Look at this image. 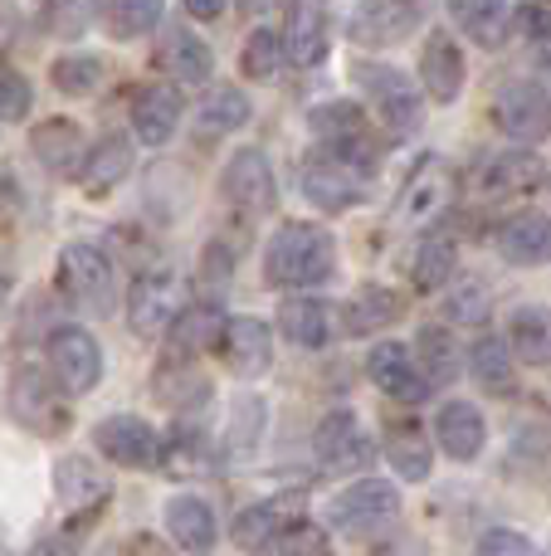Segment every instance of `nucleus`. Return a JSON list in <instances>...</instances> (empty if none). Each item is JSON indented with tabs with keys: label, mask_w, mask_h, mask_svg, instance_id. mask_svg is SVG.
Here are the masks:
<instances>
[{
	"label": "nucleus",
	"mask_w": 551,
	"mask_h": 556,
	"mask_svg": "<svg viewBox=\"0 0 551 556\" xmlns=\"http://www.w3.org/2000/svg\"><path fill=\"white\" fill-rule=\"evenodd\" d=\"M337 269V244L322 225L289 220L273 230L269 250H264V278L273 288H318Z\"/></svg>",
	"instance_id": "nucleus-1"
},
{
	"label": "nucleus",
	"mask_w": 551,
	"mask_h": 556,
	"mask_svg": "<svg viewBox=\"0 0 551 556\" xmlns=\"http://www.w3.org/2000/svg\"><path fill=\"white\" fill-rule=\"evenodd\" d=\"M357 88L371 98V108H376L381 127H386L390 137H420V127H425V103H420V88L410 84L400 68L390 64H357Z\"/></svg>",
	"instance_id": "nucleus-2"
},
{
	"label": "nucleus",
	"mask_w": 551,
	"mask_h": 556,
	"mask_svg": "<svg viewBox=\"0 0 551 556\" xmlns=\"http://www.w3.org/2000/svg\"><path fill=\"white\" fill-rule=\"evenodd\" d=\"M308 127H312V137H322L328 152H337L342 162L361 166V172H371V166L381 162V137H376V127H371V117H367V108L361 103L337 98V103L312 108Z\"/></svg>",
	"instance_id": "nucleus-3"
},
{
	"label": "nucleus",
	"mask_w": 551,
	"mask_h": 556,
	"mask_svg": "<svg viewBox=\"0 0 551 556\" xmlns=\"http://www.w3.org/2000/svg\"><path fill=\"white\" fill-rule=\"evenodd\" d=\"M54 283L68 293V303L88 307L93 317H107L117 307V278H113V264H107L103 250L93 244H68L59 254V274Z\"/></svg>",
	"instance_id": "nucleus-4"
},
{
	"label": "nucleus",
	"mask_w": 551,
	"mask_h": 556,
	"mask_svg": "<svg viewBox=\"0 0 551 556\" xmlns=\"http://www.w3.org/2000/svg\"><path fill=\"white\" fill-rule=\"evenodd\" d=\"M420 20H425V0H357L347 35L361 49H396L415 35Z\"/></svg>",
	"instance_id": "nucleus-5"
},
{
	"label": "nucleus",
	"mask_w": 551,
	"mask_h": 556,
	"mask_svg": "<svg viewBox=\"0 0 551 556\" xmlns=\"http://www.w3.org/2000/svg\"><path fill=\"white\" fill-rule=\"evenodd\" d=\"M49 371L64 395H88L103 381V346L84 327H54L49 332Z\"/></svg>",
	"instance_id": "nucleus-6"
},
{
	"label": "nucleus",
	"mask_w": 551,
	"mask_h": 556,
	"mask_svg": "<svg viewBox=\"0 0 551 556\" xmlns=\"http://www.w3.org/2000/svg\"><path fill=\"white\" fill-rule=\"evenodd\" d=\"M396 513H400V493L386 479H361L328 503V522L337 532H347V538L386 528V522H396Z\"/></svg>",
	"instance_id": "nucleus-7"
},
{
	"label": "nucleus",
	"mask_w": 551,
	"mask_h": 556,
	"mask_svg": "<svg viewBox=\"0 0 551 556\" xmlns=\"http://www.w3.org/2000/svg\"><path fill=\"white\" fill-rule=\"evenodd\" d=\"M454 205V172H449L445 156H425V162L410 172V181L396 195V220L400 225H435L439 215H449Z\"/></svg>",
	"instance_id": "nucleus-8"
},
{
	"label": "nucleus",
	"mask_w": 551,
	"mask_h": 556,
	"mask_svg": "<svg viewBox=\"0 0 551 556\" xmlns=\"http://www.w3.org/2000/svg\"><path fill=\"white\" fill-rule=\"evenodd\" d=\"M303 195H308L318 211L337 215V211H351V205H361V195H367V181H361V166L342 162L337 152H328L322 147L318 156H308L303 162V176H298Z\"/></svg>",
	"instance_id": "nucleus-9"
},
{
	"label": "nucleus",
	"mask_w": 551,
	"mask_h": 556,
	"mask_svg": "<svg viewBox=\"0 0 551 556\" xmlns=\"http://www.w3.org/2000/svg\"><path fill=\"white\" fill-rule=\"evenodd\" d=\"M93 450L107 464H123V469H156L166 444L142 415H107L93 425Z\"/></svg>",
	"instance_id": "nucleus-10"
},
{
	"label": "nucleus",
	"mask_w": 551,
	"mask_h": 556,
	"mask_svg": "<svg viewBox=\"0 0 551 556\" xmlns=\"http://www.w3.org/2000/svg\"><path fill=\"white\" fill-rule=\"evenodd\" d=\"M312 454L328 473H361L371 459H376V444L361 430L357 410H328L312 434Z\"/></svg>",
	"instance_id": "nucleus-11"
},
{
	"label": "nucleus",
	"mask_w": 551,
	"mask_h": 556,
	"mask_svg": "<svg viewBox=\"0 0 551 556\" xmlns=\"http://www.w3.org/2000/svg\"><path fill=\"white\" fill-rule=\"evenodd\" d=\"M220 191H225V201L244 215H269L273 205H279V181H273V166L259 147H240V152L225 162Z\"/></svg>",
	"instance_id": "nucleus-12"
},
{
	"label": "nucleus",
	"mask_w": 551,
	"mask_h": 556,
	"mask_svg": "<svg viewBox=\"0 0 551 556\" xmlns=\"http://www.w3.org/2000/svg\"><path fill=\"white\" fill-rule=\"evenodd\" d=\"M494 123L523 147L547 142L551 137V98L542 93V84L513 78V84H503L494 98Z\"/></svg>",
	"instance_id": "nucleus-13"
},
{
	"label": "nucleus",
	"mask_w": 551,
	"mask_h": 556,
	"mask_svg": "<svg viewBox=\"0 0 551 556\" xmlns=\"http://www.w3.org/2000/svg\"><path fill=\"white\" fill-rule=\"evenodd\" d=\"M367 376L390 395V401H400V405H420L430 391H435V386H430V376L420 371L415 352H410V346H400V342H381V346H371V356H367Z\"/></svg>",
	"instance_id": "nucleus-14"
},
{
	"label": "nucleus",
	"mask_w": 551,
	"mask_h": 556,
	"mask_svg": "<svg viewBox=\"0 0 551 556\" xmlns=\"http://www.w3.org/2000/svg\"><path fill=\"white\" fill-rule=\"evenodd\" d=\"M176 274L171 269H146L142 278H132V293H127V323L137 337H156L171 327L176 317Z\"/></svg>",
	"instance_id": "nucleus-15"
},
{
	"label": "nucleus",
	"mask_w": 551,
	"mask_h": 556,
	"mask_svg": "<svg viewBox=\"0 0 551 556\" xmlns=\"http://www.w3.org/2000/svg\"><path fill=\"white\" fill-rule=\"evenodd\" d=\"M220 356L234 376L254 381V376L269 371L273 362V332L269 323L259 317H225V332H220Z\"/></svg>",
	"instance_id": "nucleus-16"
},
{
	"label": "nucleus",
	"mask_w": 551,
	"mask_h": 556,
	"mask_svg": "<svg viewBox=\"0 0 551 556\" xmlns=\"http://www.w3.org/2000/svg\"><path fill=\"white\" fill-rule=\"evenodd\" d=\"M494 244L513 269H542V264H551V215H537V211L508 215L498 225Z\"/></svg>",
	"instance_id": "nucleus-17"
},
{
	"label": "nucleus",
	"mask_w": 551,
	"mask_h": 556,
	"mask_svg": "<svg viewBox=\"0 0 551 556\" xmlns=\"http://www.w3.org/2000/svg\"><path fill=\"white\" fill-rule=\"evenodd\" d=\"M464 78L469 68H464V54H459V39L449 29H435L425 39V49H420V84H425V93L435 103H454L464 93Z\"/></svg>",
	"instance_id": "nucleus-18"
},
{
	"label": "nucleus",
	"mask_w": 551,
	"mask_h": 556,
	"mask_svg": "<svg viewBox=\"0 0 551 556\" xmlns=\"http://www.w3.org/2000/svg\"><path fill=\"white\" fill-rule=\"evenodd\" d=\"M332 45V5L328 0H293L289 10V59L298 68H312L328 59Z\"/></svg>",
	"instance_id": "nucleus-19"
},
{
	"label": "nucleus",
	"mask_w": 551,
	"mask_h": 556,
	"mask_svg": "<svg viewBox=\"0 0 551 556\" xmlns=\"http://www.w3.org/2000/svg\"><path fill=\"white\" fill-rule=\"evenodd\" d=\"M181 93H176L171 84H142L132 93V132L142 137L146 147H162L176 137V127H181Z\"/></svg>",
	"instance_id": "nucleus-20"
},
{
	"label": "nucleus",
	"mask_w": 551,
	"mask_h": 556,
	"mask_svg": "<svg viewBox=\"0 0 551 556\" xmlns=\"http://www.w3.org/2000/svg\"><path fill=\"white\" fill-rule=\"evenodd\" d=\"M10 410H15V420H25L29 430H39V434H64L68 430V410L54 405V386H49L39 371L15 376V386H10Z\"/></svg>",
	"instance_id": "nucleus-21"
},
{
	"label": "nucleus",
	"mask_w": 551,
	"mask_h": 556,
	"mask_svg": "<svg viewBox=\"0 0 551 556\" xmlns=\"http://www.w3.org/2000/svg\"><path fill=\"white\" fill-rule=\"evenodd\" d=\"M435 434H439V450L459 464H474L488 444V425H484V410L474 401H449L435 420Z\"/></svg>",
	"instance_id": "nucleus-22"
},
{
	"label": "nucleus",
	"mask_w": 551,
	"mask_h": 556,
	"mask_svg": "<svg viewBox=\"0 0 551 556\" xmlns=\"http://www.w3.org/2000/svg\"><path fill=\"white\" fill-rule=\"evenodd\" d=\"M406 317V298L396 288H381V283H367L351 293V303L342 307V327L347 337H371V332H386Z\"/></svg>",
	"instance_id": "nucleus-23"
},
{
	"label": "nucleus",
	"mask_w": 551,
	"mask_h": 556,
	"mask_svg": "<svg viewBox=\"0 0 551 556\" xmlns=\"http://www.w3.org/2000/svg\"><path fill=\"white\" fill-rule=\"evenodd\" d=\"M54 493L64 508L84 513V508H103L107 493H113V479H107L103 469H98L93 459H84V454H68V459L54 464Z\"/></svg>",
	"instance_id": "nucleus-24"
},
{
	"label": "nucleus",
	"mask_w": 551,
	"mask_h": 556,
	"mask_svg": "<svg viewBox=\"0 0 551 556\" xmlns=\"http://www.w3.org/2000/svg\"><path fill=\"white\" fill-rule=\"evenodd\" d=\"M162 518H166V532H171V542H176V547H185V552H210L215 538H220V522H215L210 503L195 498V493H181V498H171Z\"/></svg>",
	"instance_id": "nucleus-25"
},
{
	"label": "nucleus",
	"mask_w": 551,
	"mask_h": 556,
	"mask_svg": "<svg viewBox=\"0 0 551 556\" xmlns=\"http://www.w3.org/2000/svg\"><path fill=\"white\" fill-rule=\"evenodd\" d=\"M29 147H35L39 166H49V172H59V176H74L88 156L84 132H78V123H68V117H49V123H39L35 137H29Z\"/></svg>",
	"instance_id": "nucleus-26"
},
{
	"label": "nucleus",
	"mask_w": 551,
	"mask_h": 556,
	"mask_svg": "<svg viewBox=\"0 0 551 556\" xmlns=\"http://www.w3.org/2000/svg\"><path fill=\"white\" fill-rule=\"evenodd\" d=\"M381 450H386L390 469H396L406 483L430 479V469H435V450H430L425 430H420L415 420H396V425H386V434H381Z\"/></svg>",
	"instance_id": "nucleus-27"
},
{
	"label": "nucleus",
	"mask_w": 551,
	"mask_h": 556,
	"mask_svg": "<svg viewBox=\"0 0 551 556\" xmlns=\"http://www.w3.org/2000/svg\"><path fill=\"white\" fill-rule=\"evenodd\" d=\"M156 59H162V68L171 78H181V84H205L215 68V54L210 45H205L201 35H191L185 25H171L162 35V49H156Z\"/></svg>",
	"instance_id": "nucleus-28"
},
{
	"label": "nucleus",
	"mask_w": 551,
	"mask_h": 556,
	"mask_svg": "<svg viewBox=\"0 0 551 556\" xmlns=\"http://www.w3.org/2000/svg\"><path fill=\"white\" fill-rule=\"evenodd\" d=\"M220 332H225V313L215 303L181 307V313L171 317V352L201 356V352H210V346H220Z\"/></svg>",
	"instance_id": "nucleus-29"
},
{
	"label": "nucleus",
	"mask_w": 551,
	"mask_h": 556,
	"mask_svg": "<svg viewBox=\"0 0 551 556\" xmlns=\"http://www.w3.org/2000/svg\"><path fill=\"white\" fill-rule=\"evenodd\" d=\"M279 332L289 337L293 346H308V352H318V346L332 342V313L318 303V298H283Z\"/></svg>",
	"instance_id": "nucleus-30"
},
{
	"label": "nucleus",
	"mask_w": 551,
	"mask_h": 556,
	"mask_svg": "<svg viewBox=\"0 0 551 556\" xmlns=\"http://www.w3.org/2000/svg\"><path fill=\"white\" fill-rule=\"evenodd\" d=\"M93 10L113 39H142L162 25L166 0H93Z\"/></svg>",
	"instance_id": "nucleus-31"
},
{
	"label": "nucleus",
	"mask_w": 551,
	"mask_h": 556,
	"mask_svg": "<svg viewBox=\"0 0 551 556\" xmlns=\"http://www.w3.org/2000/svg\"><path fill=\"white\" fill-rule=\"evenodd\" d=\"M127 172H132V142H127V137H103V142H93V152L84 156L78 181H84L88 195H103V191H113Z\"/></svg>",
	"instance_id": "nucleus-32"
},
{
	"label": "nucleus",
	"mask_w": 551,
	"mask_h": 556,
	"mask_svg": "<svg viewBox=\"0 0 551 556\" xmlns=\"http://www.w3.org/2000/svg\"><path fill=\"white\" fill-rule=\"evenodd\" d=\"M508 346H513L527 366L551 362V307H542V303L513 307V317H508Z\"/></svg>",
	"instance_id": "nucleus-33"
},
{
	"label": "nucleus",
	"mask_w": 551,
	"mask_h": 556,
	"mask_svg": "<svg viewBox=\"0 0 551 556\" xmlns=\"http://www.w3.org/2000/svg\"><path fill=\"white\" fill-rule=\"evenodd\" d=\"M449 15L459 20V29H464L474 45L484 49H498L508 35V0H449Z\"/></svg>",
	"instance_id": "nucleus-34"
},
{
	"label": "nucleus",
	"mask_w": 551,
	"mask_h": 556,
	"mask_svg": "<svg viewBox=\"0 0 551 556\" xmlns=\"http://www.w3.org/2000/svg\"><path fill=\"white\" fill-rule=\"evenodd\" d=\"M454 240H449L445 230H435V235H425V240L415 244V260H410V283L420 288V293H439V288L454 278Z\"/></svg>",
	"instance_id": "nucleus-35"
},
{
	"label": "nucleus",
	"mask_w": 551,
	"mask_h": 556,
	"mask_svg": "<svg viewBox=\"0 0 551 556\" xmlns=\"http://www.w3.org/2000/svg\"><path fill=\"white\" fill-rule=\"evenodd\" d=\"M249 123V98L240 93V88H210V93L201 98V108H195V132L201 137H220V132H240V127Z\"/></svg>",
	"instance_id": "nucleus-36"
},
{
	"label": "nucleus",
	"mask_w": 551,
	"mask_h": 556,
	"mask_svg": "<svg viewBox=\"0 0 551 556\" xmlns=\"http://www.w3.org/2000/svg\"><path fill=\"white\" fill-rule=\"evenodd\" d=\"M289 522H298V513L289 508V503H259V508H244L240 518H234V547H249V552H259V547H269L273 538H279Z\"/></svg>",
	"instance_id": "nucleus-37"
},
{
	"label": "nucleus",
	"mask_w": 551,
	"mask_h": 556,
	"mask_svg": "<svg viewBox=\"0 0 551 556\" xmlns=\"http://www.w3.org/2000/svg\"><path fill=\"white\" fill-rule=\"evenodd\" d=\"M415 362H420V371L430 376V386H449L459 376V342H454V332H445L439 323L420 327Z\"/></svg>",
	"instance_id": "nucleus-38"
},
{
	"label": "nucleus",
	"mask_w": 551,
	"mask_h": 556,
	"mask_svg": "<svg viewBox=\"0 0 551 556\" xmlns=\"http://www.w3.org/2000/svg\"><path fill=\"white\" fill-rule=\"evenodd\" d=\"M469 371H474V381L484 386V391L508 395V391L517 386V371H513V346L498 342V337H484V342L474 346V356H469Z\"/></svg>",
	"instance_id": "nucleus-39"
},
{
	"label": "nucleus",
	"mask_w": 551,
	"mask_h": 556,
	"mask_svg": "<svg viewBox=\"0 0 551 556\" xmlns=\"http://www.w3.org/2000/svg\"><path fill=\"white\" fill-rule=\"evenodd\" d=\"M533 186H542V162L533 152H508L498 162H488L484 172L488 195H513V191H533Z\"/></svg>",
	"instance_id": "nucleus-40"
},
{
	"label": "nucleus",
	"mask_w": 551,
	"mask_h": 556,
	"mask_svg": "<svg viewBox=\"0 0 551 556\" xmlns=\"http://www.w3.org/2000/svg\"><path fill=\"white\" fill-rule=\"evenodd\" d=\"M283 59H289V49H283V39L273 35V29H254V35L244 39V49H240V68H244V78H254V84L279 78Z\"/></svg>",
	"instance_id": "nucleus-41"
},
{
	"label": "nucleus",
	"mask_w": 551,
	"mask_h": 556,
	"mask_svg": "<svg viewBox=\"0 0 551 556\" xmlns=\"http://www.w3.org/2000/svg\"><path fill=\"white\" fill-rule=\"evenodd\" d=\"M98 78H103V64H98L93 54H64V59H54V88H59V93H68V98L93 93Z\"/></svg>",
	"instance_id": "nucleus-42"
},
{
	"label": "nucleus",
	"mask_w": 551,
	"mask_h": 556,
	"mask_svg": "<svg viewBox=\"0 0 551 556\" xmlns=\"http://www.w3.org/2000/svg\"><path fill=\"white\" fill-rule=\"evenodd\" d=\"M29 103H35L29 78L15 74V68H0V123H25Z\"/></svg>",
	"instance_id": "nucleus-43"
},
{
	"label": "nucleus",
	"mask_w": 551,
	"mask_h": 556,
	"mask_svg": "<svg viewBox=\"0 0 551 556\" xmlns=\"http://www.w3.org/2000/svg\"><path fill=\"white\" fill-rule=\"evenodd\" d=\"M445 313L454 317V323H484V317H488V288L478 283V278L459 283L454 293L445 298Z\"/></svg>",
	"instance_id": "nucleus-44"
},
{
	"label": "nucleus",
	"mask_w": 551,
	"mask_h": 556,
	"mask_svg": "<svg viewBox=\"0 0 551 556\" xmlns=\"http://www.w3.org/2000/svg\"><path fill=\"white\" fill-rule=\"evenodd\" d=\"M269 552H328V532L298 518V522H289V528L269 542Z\"/></svg>",
	"instance_id": "nucleus-45"
},
{
	"label": "nucleus",
	"mask_w": 551,
	"mask_h": 556,
	"mask_svg": "<svg viewBox=\"0 0 551 556\" xmlns=\"http://www.w3.org/2000/svg\"><path fill=\"white\" fill-rule=\"evenodd\" d=\"M513 20H517V35L551 39V0H523V5L513 10Z\"/></svg>",
	"instance_id": "nucleus-46"
},
{
	"label": "nucleus",
	"mask_w": 551,
	"mask_h": 556,
	"mask_svg": "<svg viewBox=\"0 0 551 556\" xmlns=\"http://www.w3.org/2000/svg\"><path fill=\"white\" fill-rule=\"evenodd\" d=\"M478 552L484 556H527L533 552V542H527L523 532H513V528H494V532L478 538Z\"/></svg>",
	"instance_id": "nucleus-47"
},
{
	"label": "nucleus",
	"mask_w": 551,
	"mask_h": 556,
	"mask_svg": "<svg viewBox=\"0 0 551 556\" xmlns=\"http://www.w3.org/2000/svg\"><path fill=\"white\" fill-rule=\"evenodd\" d=\"M185 15H195V20H220V15H225V0H185Z\"/></svg>",
	"instance_id": "nucleus-48"
},
{
	"label": "nucleus",
	"mask_w": 551,
	"mask_h": 556,
	"mask_svg": "<svg viewBox=\"0 0 551 556\" xmlns=\"http://www.w3.org/2000/svg\"><path fill=\"white\" fill-rule=\"evenodd\" d=\"M273 5H279V0H240V10H244V15H269Z\"/></svg>",
	"instance_id": "nucleus-49"
},
{
	"label": "nucleus",
	"mask_w": 551,
	"mask_h": 556,
	"mask_svg": "<svg viewBox=\"0 0 551 556\" xmlns=\"http://www.w3.org/2000/svg\"><path fill=\"white\" fill-rule=\"evenodd\" d=\"M0 303H5V278H0Z\"/></svg>",
	"instance_id": "nucleus-50"
}]
</instances>
